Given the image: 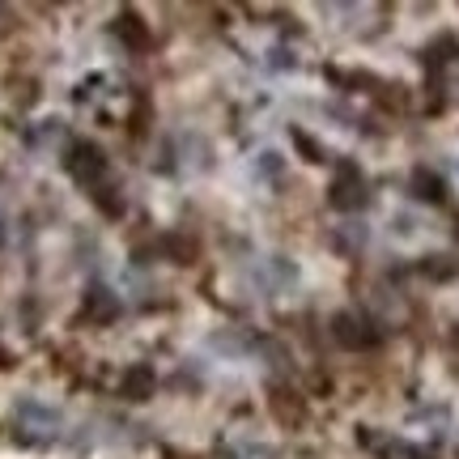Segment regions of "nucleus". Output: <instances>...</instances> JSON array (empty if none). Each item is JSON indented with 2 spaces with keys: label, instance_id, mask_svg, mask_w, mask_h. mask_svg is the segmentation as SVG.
<instances>
[]
</instances>
